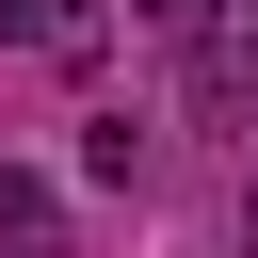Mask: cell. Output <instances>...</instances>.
I'll use <instances>...</instances> for the list:
<instances>
[{
  "label": "cell",
  "mask_w": 258,
  "mask_h": 258,
  "mask_svg": "<svg viewBox=\"0 0 258 258\" xmlns=\"http://www.w3.org/2000/svg\"><path fill=\"white\" fill-rule=\"evenodd\" d=\"M177 64H194L210 113H242V97H258V0H194V16H177Z\"/></svg>",
  "instance_id": "cell-1"
},
{
  "label": "cell",
  "mask_w": 258,
  "mask_h": 258,
  "mask_svg": "<svg viewBox=\"0 0 258 258\" xmlns=\"http://www.w3.org/2000/svg\"><path fill=\"white\" fill-rule=\"evenodd\" d=\"M0 258H64V177L0 161Z\"/></svg>",
  "instance_id": "cell-2"
},
{
  "label": "cell",
  "mask_w": 258,
  "mask_h": 258,
  "mask_svg": "<svg viewBox=\"0 0 258 258\" xmlns=\"http://www.w3.org/2000/svg\"><path fill=\"white\" fill-rule=\"evenodd\" d=\"M0 48H32V64H81V48H97V0H0Z\"/></svg>",
  "instance_id": "cell-3"
},
{
  "label": "cell",
  "mask_w": 258,
  "mask_h": 258,
  "mask_svg": "<svg viewBox=\"0 0 258 258\" xmlns=\"http://www.w3.org/2000/svg\"><path fill=\"white\" fill-rule=\"evenodd\" d=\"M129 16H145V32H177V16H194V0H129Z\"/></svg>",
  "instance_id": "cell-4"
}]
</instances>
